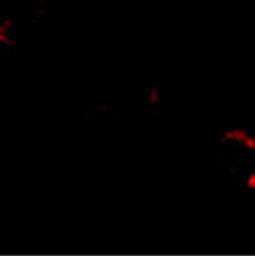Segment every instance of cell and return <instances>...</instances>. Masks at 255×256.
Wrapping results in <instances>:
<instances>
[{
  "label": "cell",
  "mask_w": 255,
  "mask_h": 256,
  "mask_svg": "<svg viewBox=\"0 0 255 256\" xmlns=\"http://www.w3.org/2000/svg\"><path fill=\"white\" fill-rule=\"evenodd\" d=\"M232 150L241 160L255 158V130H250L249 134L237 146H233Z\"/></svg>",
  "instance_id": "2"
},
{
  "label": "cell",
  "mask_w": 255,
  "mask_h": 256,
  "mask_svg": "<svg viewBox=\"0 0 255 256\" xmlns=\"http://www.w3.org/2000/svg\"><path fill=\"white\" fill-rule=\"evenodd\" d=\"M250 130L251 129H249L246 126L223 128L219 132V139H221L222 144L230 146V148H233V146H237L249 134Z\"/></svg>",
  "instance_id": "1"
},
{
  "label": "cell",
  "mask_w": 255,
  "mask_h": 256,
  "mask_svg": "<svg viewBox=\"0 0 255 256\" xmlns=\"http://www.w3.org/2000/svg\"><path fill=\"white\" fill-rule=\"evenodd\" d=\"M16 30V20L13 16H4L2 18V27H0V41L2 44H7L9 45V37L12 36V32Z\"/></svg>",
  "instance_id": "3"
},
{
  "label": "cell",
  "mask_w": 255,
  "mask_h": 256,
  "mask_svg": "<svg viewBox=\"0 0 255 256\" xmlns=\"http://www.w3.org/2000/svg\"><path fill=\"white\" fill-rule=\"evenodd\" d=\"M147 100L151 104H157L160 100V92L156 87H148L147 88Z\"/></svg>",
  "instance_id": "4"
},
{
  "label": "cell",
  "mask_w": 255,
  "mask_h": 256,
  "mask_svg": "<svg viewBox=\"0 0 255 256\" xmlns=\"http://www.w3.org/2000/svg\"><path fill=\"white\" fill-rule=\"evenodd\" d=\"M245 188L246 190H255V172H251V174H249L246 176Z\"/></svg>",
  "instance_id": "5"
}]
</instances>
